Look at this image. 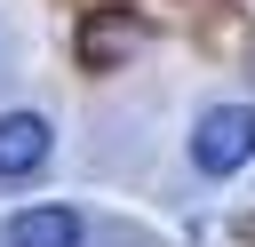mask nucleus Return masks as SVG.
I'll return each mask as SVG.
<instances>
[{
  "label": "nucleus",
  "instance_id": "obj_4",
  "mask_svg": "<svg viewBox=\"0 0 255 247\" xmlns=\"http://www.w3.org/2000/svg\"><path fill=\"white\" fill-rule=\"evenodd\" d=\"M0 247H88V215L72 199H40V207H16Z\"/></svg>",
  "mask_w": 255,
  "mask_h": 247
},
{
  "label": "nucleus",
  "instance_id": "obj_1",
  "mask_svg": "<svg viewBox=\"0 0 255 247\" xmlns=\"http://www.w3.org/2000/svg\"><path fill=\"white\" fill-rule=\"evenodd\" d=\"M255 159V104H207L191 120V167L199 175H239Z\"/></svg>",
  "mask_w": 255,
  "mask_h": 247
},
{
  "label": "nucleus",
  "instance_id": "obj_3",
  "mask_svg": "<svg viewBox=\"0 0 255 247\" xmlns=\"http://www.w3.org/2000/svg\"><path fill=\"white\" fill-rule=\"evenodd\" d=\"M56 159V127L48 112H0V183H24Z\"/></svg>",
  "mask_w": 255,
  "mask_h": 247
},
{
  "label": "nucleus",
  "instance_id": "obj_2",
  "mask_svg": "<svg viewBox=\"0 0 255 247\" xmlns=\"http://www.w3.org/2000/svg\"><path fill=\"white\" fill-rule=\"evenodd\" d=\"M135 48H143V16H128V8H96V16H80V40H72L80 72H112V64L135 56Z\"/></svg>",
  "mask_w": 255,
  "mask_h": 247
}]
</instances>
